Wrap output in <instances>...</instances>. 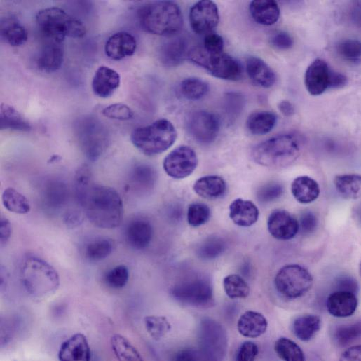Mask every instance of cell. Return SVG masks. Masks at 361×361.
Listing matches in <instances>:
<instances>
[{
	"instance_id": "680465c9",
	"label": "cell",
	"mask_w": 361,
	"mask_h": 361,
	"mask_svg": "<svg viewBox=\"0 0 361 361\" xmlns=\"http://www.w3.org/2000/svg\"><path fill=\"white\" fill-rule=\"evenodd\" d=\"M200 359H201L200 353L194 349L181 350L175 357V360L182 361H191Z\"/></svg>"
},
{
	"instance_id": "836d02e7",
	"label": "cell",
	"mask_w": 361,
	"mask_h": 361,
	"mask_svg": "<svg viewBox=\"0 0 361 361\" xmlns=\"http://www.w3.org/2000/svg\"><path fill=\"white\" fill-rule=\"evenodd\" d=\"M334 184L338 193L348 200H355L360 196L361 177L359 175L348 174L336 176Z\"/></svg>"
},
{
	"instance_id": "6125c7cd",
	"label": "cell",
	"mask_w": 361,
	"mask_h": 361,
	"mask_svg": "<svg viewBox=\"0 0 361 361\" xmlns=\"http://www.w3.org/2000/svg\"><path fill=\"white\" fill-rule=\"evenodd\" d=\"M81 220H83L81 214L79 215V214L76 212L69 213L65 217L67 224L72 226L81 224Z\"/></svg>"
},
{
	"instance_id": "4316f807",
	"label": "cell",
	"mask_w": 361,
	"mask_h": 361,
	"mask_svg": "<svg viewBox=\"0 0 361 361\" xmlns=\"http://www.w3.org/2000/svg\"><path fill=\"white\" fill-rule=\"evenodd\" d=\"M268 327L266 318L260 313L249 311L238 320V329L245 337L256 338L264 334Z\"/></svg>"
},
{
	"instance_id": "f5cc1de1",
	"label": "cell",
	"mask_w": 361,
	"mask_h": 361,
	"mask_svg": "<svg viewBox=\"0 0 361 361\" xmlns=\"http://www.w3.org/2000/svg\"><path fill=\"white\" fill-rule=\"evenodd\" d=\"M259 353V348L257 345L250 341H245L240 347L236 360L239 361H251L254 360Z\"/></svg>"
},
{
	"instance_id": "f6af8a7d",
	"label": "cell",
	"mask_w": 361,
	"mask_h": 361,
	"mask_svg": "<svg viewBox=\"0 0 361 361\" xmlns=\"http://www.w3.org/2000/svg\"><path fill=\"white\" fill-rule=\"evenodd\" d=\"M338 55L344 60L359 63L360 60L361 45L358 41L345 40L336 46Z\"/></svg>"
},
{
	"instance_id": "5b68a950",
	"label": "cell",
	"mask_w": 361,
	"mask_h": 361,
	"mask_svg": "<svg viewBox=\"0 0 361 361\" xmlns=\"http://www.w3.org/2000/svg\"><path fill=\"white\" fill-rule=\"evenodd\" d=\"M36 23L43 40L64 43L66 37L82 39L86 35L83 23L59 8L40 11Z\"/></svg>"
},
{
	"instance_id": "681fc988",
	"label": "cell",
	"mask_w": 361,
	"mask_h": 361,
	"mask_svg": "<svg viewBox=\"0 0 361 361\" xmlns=\"http://www.w3.org/2000/svg\"><path fill=\"white\" fill-rule=\"evenodd\" d=\"M284 192L283 186L277 182H271L261 186L257 196L261 203H270L279 198Z\"/></svg>"
},
{
	"instance_id": "484cf974",
	"label": "cell",
	"mask_w": 361,
	"mask_h": 361,
	"mask_svg": "<svg viewBox=\"0 0 361 361\" xmlns=\"http://www.w3.org/2000/svg\"><path fill=\"white\" fill-rule=\"evenodd\" d=\"M249 10L252 19L260 25L272 26L280 18V9L275 1L255 0L251 2Z\"/></svg>"
},
{
	"instance_id": "f546056e",
	"label": "cell",
	"mask_w": 361,
	"mask_h": 361,
	"mask_svg": "<svg viewBox=\"0 0 361 361\" xmlns=\"http://www.w3.org/2000/svg\"><path fill=\"white\" fill-rule=\"evenodd\" d=\"M1 38L13 47H20L27 42L28 33L17 18L10 17L1 21Z\"/></svg>"
},
{
	"instance_id": "2e32d148",
	"label": "cell",
	"mask_w": 361,
	"mask_h": 361,
	"mask_svg": "<svg viewBox=\"0 0 361 361\" xmlns=\"http://www.w3.org/2000/svg\"><path fill=\"white\" fill-rule=\"evenodd\" d=\"M267 226L271 235L281 240L292 239L299 230L298 221L285 210L273 212L268 219Z\"/></svg>"
},
{
	"instance_id": "74e56055",
	"label": "cell",
	"mask_w": 361,
	"mask_h": 361,
	"mask_svg": "<svg viewBox=\"0 0 361 361\" xmlns=\"http://www.w3.org/2000/svg\"><path fill=\"white\" fill-rule=\"evenodd\" d=\"M112 348L118 359L122 361L143 360L140 353L125 336L116 334L111 338Z\"/></svg>"
},
{
	"instance_id": "3957f363",
	"label": "cell",
	"mask_w": 361,
	"mask_h": 361,
	"mask_svg": "<svg viewBox=\"0 0 361 361\" xmlns=\"http://www.w3.org/2000/svg\"><path fill=\"white\" fill-rule=\"evenodd\" d=\"M142 27L148 33L165 37H174L182 30L184 18L179 6L171 1L148 4L138 13Z\"/></svg>"
},
{
	"instance_id": "b9f144b4",
	"label": "cell",
	"mask_w": 361,
	"mask_h": 361,
	"mask_svg": "<svg viewBox=\"0 0 361 361\" xmlns=\"http://www.w3.org/2000/svg\"><path fill=\"white\" fill-rule=\"evenodd\" d=\"M113 249V243L109 239L97 238L87 245L86 255L91 261H101L108 257Z\"/></svg>"
},
{
	"instance_id": "ba28073f",
	"label": "cell",
	"mask_w": 361,
	"mask_h": 361,
	"mask_svg": "<svg viewBox=\"0 0 361 361\" xmlns=\"http://www.w3.org/2000/svg\"><path fill=\"white\" fill-rule=\"evenodd\" d=\"M313 277L307 269L297 264L283 266L275 275L277 291L288 299H297L306 294L312 287Z\"/></svg>"
},
{
	"instance_id": "e575fe53",
	"label": "cell",
	"mask_w": 361,
	"mask_h": 361,
	"mask_svg": "<svg viewBox=\"0 0 361 361\" xmlns=\"http://www.w3.org/2000/svg\"><path fill=\"white\" fill-rule=\"evenodd\" d=\"M157 175L151 166L138 165L135 166L130 175V183L133 188L138 191H148L154 186Z\"/></svg>"
},
{
	"instance_id": "7402d4cb",
	"label": "cell",
	"mask_w": 361,
	"mask_h": 361,
	"mask_svg": "<svg viewBox=\"0 0 361 361\" xmlns=\"http://www.w3.org/2000/svg\"><path fill=\"white\" fill-rule=\"evenodd\" d=\"M120 85L119 74L107 67L99 68L92 83L93 90L95 95L102 99L111 97Z\"/></svg>"
},
{
	"instance_id": "ab89813d",
	"label": "cell",
	"mask_w": 361,
	"mask_h": 361,
	"mask_svg": "<svg viewBox=\"0 0 361 361\" xmlns=\"http://www.w3.org/2000/svg\"><path fill=\"white\" fill-rule=\"evenodd\" d=\"M274 349L280 358L288 361H303L304 353L294 341L281 337L275 343Z\"/></svg>"
},
{
	"instance_id": "30bf717a",
	"label": "cell",
	"mask_w": 361,
	"mask_h": 361,
	"mask_svg": "<svg viewBox=\"0 0 361 361\" xmlns=\"http://www.w3.org/2000/svg\"><path fill=\"white\" fill-rule=\"evenodd\" d=\"M171 294L179 302L197 307L210 304L214 298L211 282L205 278H194L176 284Z\"/></svg>"
},
{
	"instance_id": "e0dca14e",
	"label": "cell",
	"mask_w": 361,
	"mask_h": 361,
	"mask_svg": "<svg viewBox=\"0 0 361 361\" xmlns=\"http://www.w3.org/2000/svg\"><path fill=\"white\" fill-rule=\"evenodd\" d=\"M137 47V40L132 34L119 32L108 39L105 46V53L111 60L121 61L133 56Z\"/></svg>"
},
{
	"instance_id": "cb8c5ba5",
	"label": "cell",
	"mask_w": 361,
	"mask_h": 361,
	"mask_svg": "<svg viewBox=\"0 0 361 361\" xmlns=\"http://www.w3.org/2000/svg\"><path fill=\"white\" fill-rule=\"evenodd\" d=\"M245 69L251 81L261 88H270L275 83L276 77L274 71L259 57H248L246 60Z\"/></svg>"
},
{
	"instance_id": "603a6c76",
	"label": "cell",
	"mask_w": 361,
	"mask_h": 361,
	"mask_svg": "<svg viewBox=\"0 0 361 361\" xmlns=\"http://www.w3.org/2000/svg\"><path fill=\"white\" fill-rule=\"evenodd\" d=\"M154 229L146 219H136L129 223L125 231V239L128 245L135 250H143L151 243Z\"/></svg>"
},
{
	"instance_id": "6da1fadb",
	"label": "cell",
	"mask_w": 361,
	"mask_h": 361,
	"mask_svg": "<svg viewBox=\"0 0 361 361\" xmlns=\"http://www.w3.org/2000/svg\"><path fill=\"white\" fill-rule=\"evenodd\" d=\"M78 199L89 221L95 226L111 229L119 226L124 207L119 193L114 189L90 184L77 187Z\"/></svg>"
},
{
	"instance_id": "f1b7e54d",
	"label": "cell",
	"mask_w": 361,
	"mask_h": 361,
	"mask_svg": "<svg viewBox=\"0 0 361 361\" xmlns=\"http://www.w3.org/2000/svg\"><path fill=\"white\" fill-rule=\"evenodd\" d=\"M193 190L200 197L208 200H216L224 196L226 183L219 176H206L198 179Z\"/></svg>"
},
{
	"instance_id": "bcb514c9",
	"label": "cell",
	"mask_w": 361,
	"mask_h": 361,
	"mask_svg": "<svg viewBox=\"0 0 361 361\" xmlns=\"http://www.w3.org/2000/svg\"><path fill=\"white\" fill-rule=\"evenodd\" d=\"M360 336V324L342 325L334 333V339L338 345L346 346L358 339Z\"/></svg>"
},
{
	"instance_id": "8fae6325",
	"label": "cell",
	"mask_w": 361,
	"mask_h": 361,
	"mask_svg": "<svg viewBox=\"0 0 361 361\" xmlns=\"http://www.w3.org/2000/svg\"><path fill=\"white\" fill-rule=\"evenodd\" d=\"M186 128L189 135L197 142L209 144L217 139L220 130V122L215 114L198 111L189 116Z\"/></svg>"
},
{
	"instance_id": "7c38bea8",
	"label": "cell",
	"mask_w": 361,
	"mask_h": 361,
	"mask_svg": "<svg viewBox=\"0 0 361 361\" xmlns=\"http://www.w3.org/2000/svg\"><path fill=\"white\" fill-rule=\"evenodd\" d=\"M198 164L195 151L188 146H180L165 157L163 168L170 177L182 179L192 175Z\"/></svg>"
},
{
	"instance_id": "f907efd6",
	"label": "cell",
	"mask_w": 361,
	"mask_h": 361,
	"mask_svg": "<svg viewBox=\"0 0 361 361\" xmlns=\"http://www.w3.org/2000/svg\"><path fill=\"white\" fill-rule=\"evenodd\" d=\"M224 46L222 37L211 33L205 36L202 48L209 53L217 54L224 53Z\"/></svg>"
},
{
	"instance_id": "db71d44e",
	"label": "cell",
	"mask_w": 361,
	"mask_h": 361,
	"mask_svg": "<svg viewBox=\"0 0 361 361\" xmlns=\"http://www.w3.org/2000/svg\"><path fill=\"white\" fill-rule=\"evenodd\" d=\"M270 41L274 48L281 50H289L293 46L292 38L287 33L283 32L273 34Z\"/></svg>"
},
{
	"instance_id": "91938a15",
	"label": "cell",
	"mask_w": 361,
	"mask_h": 361,
	"mask_svg": "<svg viewBox=\"0 0 361 361\" xmlns=\"http://www.w3.org/2000/svg\"><path fill=\"white\" fill-rule=\"evenodd\" d=\"M341 360H360V346H355L348 348L341 355Z\"/></svg>"
},
{
	"instance_id": "d6a6232c",
	"label": "cell",
	"mask_w": 361,
	"mask_h": 361,
	"mask_svg": "<svg viewBox=\"0 0 361 361\" xmlns=\"http://www.w3.org/2000/svg\"><path fill=\"white\" fill-rule=\"evenodd\" d=\"M1 128L2 130H10L18 132H29L32 126L29 121L14 107L3 104L1 105Z\"/></svg>"
},
{
	"instance_id": "9c48e42d",
	"label": "cell",
	"mask_w": 361,
	"mask_h": 361,
	"mask_svg": "<svg viewBox=\"0 0 361 361\" xmlns=\"http://www.w3.org/2000/svg\"><path fill=\"white\" fill-rule=\"evenodd\" d=\"M79 141L85 155L93 161L99 159L109 145L107 129L97 120L85 118L77 125Z\"/></svg>"
},
{
	"instance_id": "9a60e30c",
	"label": "cell",
	"mask_w": 361,
	"mask_h": 361,
	"mask_svg": "<svg viewBox=\"0 0 361 361\" xmlns=\"http://www.w3.org/2000/svg\"><path fill=\"white\" fill-rule=\"evenodd\" d=\"M332 70L326 62L318 59L308 67L304 83L308 93L312 96H319L329 90Z\"/></svg>"
},
{
	"instance_id": "4dcf8cb0",
	"label": "cell",
	"mask_w": 361,
	"mask_h": 361,
	"mask_svg": "<svg viewBox=\"0 0 361 361\" xmlns=\"http://www.w3.org/2000/svg\"><path fill=\"white\" fill-rule=\"evenodd\" d=\"M320 327V318L313 314H306L297 318L292 327L294 334L302 341L312 339Z\"/></svg>"
},
{
	"instance_id": "d4e9b609",
	"label": "cell",
	"mask_w": 361,
	"mask_h": 361,
	"mask_svg": "<svg viewBox=\"0 0 361 361\" xmlns=\"http://www.w3.org/2000/svg\"><path fill=\"white\" fill-rule=\"evenodd\" d=\"M259 212L254 203L241 198L235 200L229 207V217L240 227H250L258 220Z\"/></svg>"
},
{
	"instance_id": "8992f818",
	"label": "cell",
	"mask_w": 361,
	"mask_h": 361,
	"mask_svg": "<svg viewBox=\"0 0 361 361\" xmlns=\"http://www.w3.org/2000/svg\"><path fill=\"white\" fill-rule=\"evenodd\" d=\"M177 138L173 124L166 119H161L152 124L135 129L131 135L134 146L143 154L154 156L163 154L172 147Z\"/></svg>"
},
{
	"instance_id": "9f6ffc18",
	"label": "cell",
	"mask_w": 361,
	"mask_h": 361,
	"mask_svg": "<svg viewBox=\"0 0 361 361\" xmlns=\"http://www.w3.org/2000/svg\"><path fill=\"white\" fill-rule=\"evenodd\" d=\"M13 233L12 224L8 219L2 217L0 222V240L1 245H6L10 240Z\"/></svg>"
},
{
	"instance_id": "7bdbcfd3",
	"label": "cell",
	"mask_w": 361,
	"mask_h": 361,
	"mask_svg": "<svg viewBox=\"0 0 361 361\" xmlns=\"http://www.w3.org/2000/svg\"><path fill=\"white\" fill-rule=\"evenodd\" d=\"M144 324L148 333L156 341L163 339L171 329L170 322L164 316H147Z\"/></svg>"
},
{
	"instance_id": "c3c4849f",
	"label": "cell",
	"mask_w": 361,
	"mask_h": 361,
	"mask_svg": "<svg viewBox=\"0 0 361 361\" xmlns=\"http://www.w3.org/2000/svg\"><path fill=\"white\" fill-rule=\"evenodd\" d=\"M103 115L110 119L126 121L134 117V112L126 104H115L106 107L103 110Z\"/></svg>"
},
{
	"instance_id": "11a10c76",
	"label": "cell",
	"mask_w": 361,
	"mask_h": 361,
	"mask_svg": "<svg viewBox=\"0 0 361 361\" xmlns=\"http://www.w3.org/2000/svg\"><path fill=\"white\" fill-rule=\"evenodd\" d=\"M299 225L304 234H310L315 230L318 225V220L313 213L306 212L302 214Z\"/></svg>"
},
{
	"instance_id": "277c9868",
	"label": "cell",
	"mask_w": 361,
	"mask_h": 361,
	"mask_svg": "<svg viewBox=\"0 0 361 361\" xmlns=\"http://www.w3.org/2000/svg\"><path fill=\"white\" fill-rule=\"evenodd\" d=\"M21 280L30 296L39 301L54 295L60 286L57 270L44 259L36 257H30L24 261Z\"/></svg>"
},
{
	"instance_id": "7a4b0ae2",
	"label": "cell",
	"mask_w": 361,
	"mask_h": 361,
	"mask_svg": "<svg viewBox=\"0 0 361 361\" xmlns=\"http://www.w3.org/2000/svg\"><path fill=\"white\" fill-rule=\"evenodd\" d=\"M302 150L301 139L294 134L274 136L256 145L252 151L254 161L270 168H286L294 163Z\"/></svg>"
},
{
	"instance_id": "7dc6e473",
	"label": "cell",
	"mask_w": 361,
	"mask_h": 361,
	"mask_svg": "<svg viewBox=\"0 0 361 361\" xmlns=\"http://www.w3.org/2000/svg\"><path fill=\"white\" fill-rule=\"evenodd\" d=\"M129 280V271L125 266H118L109 271L105 276L106 283L114 289L124 287Z\"/></svg>"
},
{
	"instance_id": "d590c367",
	"label": "cell",
	"mask_w": 361,
	"mask_h": 361,
	"mask_svg": "<svg viewBox=\"0 0 361 361\" xmlns=\"http://www.w3.org/2000/svg\"><path fill=\"white\" fill-rule=\"evenodd\" d=\"M210 91V86L198 78H188L182 81L179 92L182 96L189 101H198L205 97Z\"/></svg>"
},
{
	"instance_id": "52a82bcc",
	"label": "cell",
	"mask_w": 361,
	"mask_h": 361,
	"mask_svg": "<svg viewBox=\"0 0 361 361\" xmlns=\"http://www.w3.org/2000/svg\"><path fill=\"white\" fill-rule=\"evenodd\" d=\"M188 58L215 78L237 81L243 76L241 64L224 53H209L199 47L190 50Z\"/></svg>"
},
{
	"instance_id": "816d5d0a",
	"label": "cell",
	"mask_w": 361,
	"mask_h": 361,
	"mask_svg": "<svg viewBox=\"0 0 361 361\" xmlns=\"http://www.w3.org/2000/svg\"><path fill=\"white\" fill-rule=\"evenodd\" d=\"M67 186L62 182H52L46 188V197L50 201L62 202L67 195Z\"/></svg>"
},
{
	"instance_id": "60d3db41",
	"label": "cell",
	"mask_w": 361,
	"mask_h": 361,
	"mask_svg": "<svg viewBox=\"0 0 361 361\" xmlns=\"http://www.w3.org/2000/svg\"><path fill=\"white\" fill-rule=\"evenodd\" d=\"M224 288L231 299H244L250 294V287L246 281L239 275L231 274L224 279Z\"/></svg>"
},
{
	"instance_id": "94428289",
	"label": "cell",
	"mask_w": 361,
	"mask_h": 361,
	"mask_svg": "<svg viewBox=\"0 0 361 361\" xmlns=\"http://www.w3.org/2000/svg\"><path fill=\"white\" fill-rule=\"evenodd\" d=\"M278 109L286 117H290L294 113L293 105L287 100H283L279 103Z\"/></svg>"
},
{
	"instance_id": "6f0895ef",
	"label": "cell",
	"mask_w": 361,
	"mask_h": 361,
	"mask_svg": "<svg viewBox=\"0 0 361 361\" xmlns=\"http://www.w3.org/2000/svg\"><path fill=\"white\" fill-rule=\"evenodd\" d=\"M347 84L348 79L345 75L332 70L329 78V90L341 89Z\"/></svg>"
},
{
	"instance_id": "83f0119b",
	"label": "cell",
	"mask_w": 361,
	"mask_h": 361,
	"mask_svg": "<svg viewBox=\"0 0 361 361\" xmlns=\"http://www.w3.org/2000/svg\"><path fill=\"white\" fill-rule=\"evenodd\" d=\"M291 192L297 202L308 204L318 198L320 189L315 180L307 176H301L292 183Z\"/></svg>"
},
{
	"instance_id": "1f68e13d",
	"label": "cell",
	"mask_w": 361,
	"mask_h": 361,
	"mask_svg": "<svg viewBox=\"0 0 361 361\" xmlns=\"http://www.w3.org/2000/svg\"><path fill=\"white\" fill-rule=\"evenodd\" d=\"M277 116L270 111H257L252 114L247 118L246 126L248 131L254 135H264L275 128Z\"/></svg>"
},
{
	"instance_id": "d6986e66",
	"label": "cell",
	"mask_w": 361,
	"mask_h": 361,
	"mask_svg": "<svg viewBox=\"0 0 361 361\" xmlns=\"http://www.w3.org/2000/svg\"><path fill=\"white\" fill-rule=\"evenodd\" d=\"M43 44L37 61L38 67L46 73L60 70L64 63V48L63 43L43 40Z\"/></svg>"
},
{
	"instance_id": "8d00e7d4",
	"label": "cell",
	"mask_w": 361,
	"mask_h": 361,
	"mask_svg": "<svg viewBox=\"0 0 361 361\" xmlns=\"http://www.w3.org/2000/svg\"><path fill=\"white\" fill-rule=\"evenodd\" d=\"M2 201L4 207L11 212L25 214L31 211L28 199L15 189H6L2 195Z\"/></svg>"
},
{
	"instance_id": "4fadbf2b",
	"label": "cell",
	"mask_w": 361,
	"mask_h": 361,
	"mask_svg": "<svg viewBox=\"0 0 361 361\" xmlns=\"http://www.w3.org/2000/svg\"><path fill=\"white\" fill-rule=\"evenodd\" d=\"M200 341L203 353L208 359L218 360L226 348L225 333L222 327L210 320L202 321L200 329Z\"/></svg>"
},
{
	"instance_id": "44dd1931",
	"label": "cell",
	"mask_w": 361,
	"mask_h": 361,
	"mask_svg": "<svg viewBox=\"0 0 361 361\" xmlns=\"http://www.w3.org/2000/svg\"><path fill=\"white\" fill-rule=\"evenodd\" d=\"M164 43L161 50V60L163 65L174 68L182 64L188 58L190 50L186 39L184 37H171Z\"/></svg>"
},
{
	"instance_id": "ac0fdd59",
	"label": "cell",
	"mask_w": 361,
	"mask_h": 361,
	"mask_svg": "<svg viewBox=\"0 0 361 361\" xmlns=\"http://www.w3.org/2000/svg\"><path fill=\"white\" fill-rule=\"evenodd\" d=\"M59 359L62 361H88L91 359V349L86 335L77 333L61 346Z\"/></svg>"
},
{
	"instance_id": "ffe728a7",
	"label": "cell",
	"mask_w": 361,
	"mask_h": 361,
	"mask_svg": "<svg viewBox=\"0 0 361 361\" xmlns=\"http://www.w3.org/2000/svg\"><path fill=\"white\" fill-rule=\"evenodd\" d=\"M357 306V299L354 292L347 290H336L329 294L327 300L328 312L336 318H346L352 315Z\"/></svg>"
},
{
	"instance_id": "5bb4252c",
	"label": "cell",
	"mask_w": 361,
	"mask_h": 361,
	"mask_svg": "<svg viewBox=\"0 0 361 361\" xmlns=\"http://www.w3.org/2000/svg\"><path fill=\"white\" fill-rule=\"evenodd\" d=\"M219 14L217 5L212 1H200L189 13V22L192 30L198 35L212 33L219 23Z\"/></svg>"
},
{
	"instance_id": "f35d334b",
	"label": "cell",
	"mask_w": 361,
	"mask_h": 361,
	"mask_svg": "<svg viewBox=\"0 0 361 361\" xmlns=\"http://www.w3.org/2000/svg\"><path fill=\"white\" fill-rule=\"evenodd\" d=\"M226 247L225 240L220 237L212 236L205 239L197 249L199 258L211 260L217 258L224 252Z\"/></svg>"
},
{
	"instance_id": "ee69618b",
	"label": "cell",
	"mask_w": 361,
	"mask_h": 361,
	"mask_svg": "<svg viewBox=\"0 0 361 361\" xmlns=\"http://www.w3.org/2000/svg\"><path fill=\"white\" fill-rule=\"evenodd\" d=\"M210 207L202 203H194L189 205L187 212V220L192 227H199L205 224L210 219Z\"/></svg>"
}]
</instances>
